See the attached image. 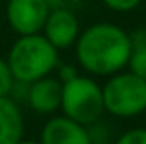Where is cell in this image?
Wrapping results in <instances>:
<instances>
[{
    "label": "cell",
    "instance_id": "cell-1",
    "mask_svg": "<svg viewBox=\"0 0 146 144\" xmlns=\"http://www.w3.org/2000/svg\"><path fill=\"white\" fill-rule=\"evenodd\" d=\"M78 65L91 76L109 78L128 67L131 57L129 33L113 22H94L82 30L74 44Z\"/></svg>",
    "mask_w": 146,
    "mask_h": 144
},
{
    "label": "cell",
    "instance_id": "cell-11",
    "mask_svg": "<svg viewBox=\"0 0 146 144\" xmlns=\"http://www.w3.org/2000/svg\"><path fill=\"white\" fill-rule=\"evenodd\" d=\"M128 70L146 81V48L131 52V57H129V63H128Z\"/></svg>",
    "mask_w": 146,
    "mask_h": 144
},
{
    "label": "cell",
    "instance_id": "cell-4",
    "mask_svg": "<svg viewBox=\"0 0 146 144\" xmlns=\"http://www.w3.org/2000/svg\"><path fill=\"white\" fill-rule=\"evenodd\" d=\"M102 94L106 113L117 118H133L146 111V81L129 70L109 76Z\"/></svg>",
    "mask_w": 146,
    "mask_h": 144
},
{
    "label": "cell",
    "instance_id": "cell-14",
    "mask_svg": "<svg viewBox=\"0 0 146 144\" xmlns=\"http://www.w3.org/2000/svg\"><path fill=\"white\" fill-rule=\"evenodd\" d=\"M129 43H131V52L146 48V28L144 26L129 32Z\"/></svg>",
    "mask_w": 146,
    "mask_h": 144
},
{
    "label": "cell",
    "instance_id": "cell-10",
    "mask_svg": "<svg viewBox=\"0 0 146 144\" xmlns=\"http://www.w3.org/2000/svg\"><path fill=\"white\" fill-rule=\"evenodd\" d=\"M15 85H17V81H15L13 74H11V69L7 65L6 57H0V98L9 96Z\"/></svg>",
    "mask_w": 146,
    "mask_h": 144
},
{
    "label": "cell",
    "instance_id": "cell-9",
    "mask_svg": "<svg viewBox=\"0 0 146 144\" xmlns=\"http://www.w3.org/2000/svg\"><path fill=\"white\" fill-rule=\"evenodd\" d=\"M24 139V116L11 96L0 98V144H19Z\"/></svg>",
    "mask_w": 146,
    "mask_h": 144
},
{
    "label": "cell",
    "instance_id": "cell-16",
    "mask_svg": "<svg viewBox=\"0 0 146 144\" xmlns=\"http://www.w3.org/2000/svg\"><path fill=\"white\" fill-rule=\"evenodd\" d=\"M46 2L52 9L54 7H68V9H72L74 6H80L83 0H46Z\"/></svg>",
    "mask_w": 146,
    "mask_h": 144
},
{
    "label": "cell",
    "instance_id": "cell-8",
    "mask_svg": "<svg viewBox=\"0 0 146 144\" xmlns=\"http://www.w3.org/2000/svg\"><path fill=\"white\" fill-rule=\"evenodd\" d=\"M63 83L57 76H46L28 85L26 100L37 115H54L61 109Z\"/></svg>",
    "mask_w": 146,
    "mask_h": 144
},
{
    "label": "cell",
    "instance_id": "cell-6",
    "mask_svg": "<svg viewBox=\"0 0 146 144\" xmlns=\"http://www.w3.org/2000/svg\"><path fill=\"white\" fill-rule=\"evenodd\" d=\"M44 37L52 43L56 50H68L76 44L82 28H80V20L76 13L68 7H54L50 9L48 18L44 22L43 28Z\"/></svg>",
    "mask_w": 146,
    "mask_h": 144
},
{
    "label": "cell",
    "instance_id": "cell-17",
    "mask_svg": "<svg viewBox=\"0 0 146 144\" xmlns=\"http://www.w3.org/2000/svg\"><path fill=\"white\" fill-rule=\"evenodd\" d=\"M19 144H41V142H39V141H26V139H22Z\"/></svg>",
    "mask_w": 146,
    "mask_h": 144
},
{
    "label": "cell",
    "instance_id": "cell-5",
    "mask_svg": "<svg viewBox=\"0 0 146 144\" xmlns=\"http://www.w3.org/2000/svg\"><path fill=\"white\" fill-rule=\"evenodd\" d=\"M52 7L46 0H7L6 20L17 35L41 33Z\"/></svg>",
    "mask_w": 146,
    "mask_h": 144
},
{
    "label": "cell",
    "instance_id": "cell-3",
    "mask_svg": "<svg viewBox=\"0 0 146 144\" xmlns=\"http://www.w3.org/2000/svg\"><path fill=\"white\" fill-rule=\"evenodd\" d=\"M61 111L65 116L83 126L96 124L106 113L102 85H98L91 76L82 74L65 81L61 94Z\"/></svg>",
    "mask_w": 146,
    "mask_h": 144
},
{
    "label": "cell",
    "instance_id": "cell-7",
    "mask_svg": "<svg viewBox=\"0 0 146 144\" xmlns=\"http://www.w3.org/2000/svg\"><path fill=\"white\" fill-rule=\"evenodd\" d=\"M41 144H93V133L87 126L70 120L68 116H50L41 129Z\"/></svg>",
    "mask_w": 146,
    "mask_h": 144
},
{
    "label": "cell",
    "instance_id": "cell-12",
    "mask_svg": "<svg viewBox=\"0 0 146 144\" xmlns=\"http://www.w3.org/2000/svg\"><path fill=\"white\" fill-rule=\"evenodd\" d=\"M115 144H146V127H133L124 131Z\"/></svg>",
    "mask_w": 146,
    "mask_h": 144
},
{
    "label": "cell",
    "instance_id": "cell-2",
    "mask_svg": "<svg viewBox=\"0 0 146 144\" xmlns=\"http://www.w3.org/2000/svg\"><path fill=\"white\" fill-rule=\"evenodd\" d=\"M6 61L15 81L30 85L56 72L59 65V50L52 46L43 33L19 35V39L7 50Z\"/></svg>",
    "mask_w": 146,
    "mask_h": 144
},
{
    "label": "cell",
    "instance_id": "cell-13",
    "mask_svg": "<svg viewBox=\"0 0 146 144\" xmlns=\"http://www.w3.org/2000/svg\"><path fill=\"white\" fill-rule=\"evenodd\" d=\"M141 2L143 0H102L104 6L109 7L111 11H117V13H129V11L137 9Z\"/></svg>",
    "mask_w": 146,
    "mask_h": 144
},
{
    "label": "cell",
    "instance_id": "cell-15",
    "mask_svg": "<svg viewBox=\"0 0 146 144\" xmlns=\"http://www.w3.org/2000/svg\"><path fill=\"white\" fill-rule=\"evenodd\" d=\"M56 70H57V78L61 79V83H65V81H68V79H72V78H76V76H78L76 67L65 65V63H59Z\"/></svg>",
    "mask_w": 146,
    "mask_h": 144
}]
</instances>
